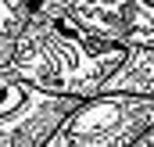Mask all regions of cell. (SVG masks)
<instances>
[{
	"label": "cell",
	"instance_id": "1",
	"mask_svg": "<svg viewBox=\"0 0 154 147\" xmlns=\"http://www.w3.org/2000/svg\"><path fill=\"white\" fill-rule=\"evenodd\" d=\"M154 122V97L97 90L79 97L43 147H133Z\"/></svg>",
	"mask_w": 154,
	"mask_h": 147
},
{
	"label": "cell",
	"instance_id": "2",
	"mask_svg": "<svg viewBox=\"0 0 154 147\" xmlns=\"http://www.w3.org/2000/svg\"><path fill=\"white\" fill-rule=\"evenodd\" d=\"M79 93L0 72V147H43Z\"/></svg>",
	"mask_w": 154,
	"mask_h": 147
},
{
	"label": "cell",
	"instance_id": "3",
	"mask_svg": "<svg viewBox=\"0 0 154 147\" xmlns=\"http://www.w3.org/2000/svg\"><path fill=\"white\" fill-rule=\"evenodd\" d=\"M100 90H129L154 97V47H125L118 68L100 83Z\"/></svg>",
	"mask_w": 154,
	"mask_h": 147
},
{
	"label": "cell",
	"instance_id": "4",
	"mask_svg": "<svg viewBox=\"0 0 154 147\" xmlns=\"http://www.w3.org/2000/svg\"><path fill=\"white\" fill-rule=\"evenodd\" d=\"M133 147H154V122H151V129H147V133H143V136H140Z\"/></svg>",
	"mask_w": 154,
	"mask_h": 147
}]
</instances>
